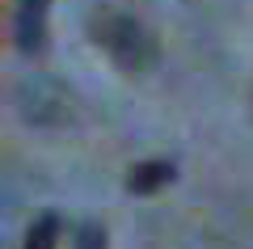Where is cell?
Listing matches in <instances>:
<instances>
[{
  "mask_svg": "<svg viewBox=\"0 0 253 249\" xmlns=\"http://www.w3.org/2000/svg\"><path fill=\"white\" fill-rule=\"evenodd\" d=\"M97 43L110 51V59L126 72H152L161 59V47H156L152 30L144 21L126 17V13H110L97 21Z\"/></svg>",
  "mask_w": 253,
  "mask_h": 249,
  "instance_id": "6da1fadb",
  "label": "cell"
},
{
  "mask_svg": "<svg viewBox=\"0 0 253 249\" xmlns=\"http://www.w3.org/2000/svg\"><path fill=\"white\" fill-rule=\"evenodd\" d=\"M59 215L55 211H46V215H38L34 224H30V232H26V249H55V241H59Z\"/></svg>",
  "mask_w": 253,
  "mask_h": 249,
  "instance_id": "5b68a950",
  "label": "cell"
},
{
  "mask_svg": "<svg viewBox=\"0 0 253 249\" xmlns=\"http://www.w3.org/2000/svg\"><path fill=\"white\" fill-rule=\"evenodd\" d=\"M13 34H17V51H26V55L42 51V38H46V9H30V4H17Z\"/></svg>",
  "mask_w": 253,
  "mask_h": 249,
  "instance_id": "3957f363",
  "label": "cell"
},
{
  "mask_svg": "<svg viewBox=\"0 0 253 249\" xmlns=\"http://www.w3.org/2000/svg\"><path fill=\"white\" fill-rule=\"evenodd\" d=\"M72 249H106V228L101 224H81L76 228V241H72Z\"/></svg>",
  "mask_w": 253,
  "mask_h": 249,
  "instance_id": "8992f818",
  "label": "cell"
},
{
  "mask_svg": "<svg viewBox=\"0 0 253 249\" xmlns=\"http://www.w3.org/2000/svg\"><path fill=\"white\" fill-rule=\"evenodd\" d=\"M169 182H173L169 160H144V165H135V169L126 173V190H131V195H152V190L169 186Z\"/></svg>",
  "mask_w": 253,
  "mask_h": 249,
  "instance_id": "277c9868",
  "label": "cell"
},
{
  "mask_svg": "<svg viewBox=\"0 0 253 249\" xmlns=\"http://www.w3.org/2000/svg\"><path fill=\"white\" fill-rule=\"evenodd\" d=\"M17 4H30V9H46L51 0H17Z\"/></svg>",
  "mask_w": 253,
  "mask_h": 249,
  "instance_id": "52a82bcc",
  "label": "cell"
},
{
  "mask_svg": "<svg viewBox=\"0 0 253 249\" xmlns=\"http://www.w3.org/2000/svg\"><path fill=\"white\" fill-rule=\"evenodd\" d=\"M17 110H21V118L34 123V127H59L72 114V101H68V89H63L55 76L30 72V76L17 80Z\"/></svg>",
  "mask_w": 253,
  "mask_h": 249,
  "instance_id": "7a4b0ae2",
  "label": "cell"
}]
</instances>
